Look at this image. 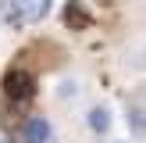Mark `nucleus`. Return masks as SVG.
<instances>
[{
  "mask_svg": "<svg viewBox=\"0 0 146 143\" xmlns=\"http://www.w3.org/2000/svg\"><path fill=\"white\" fill-rule=\"evenodd\" d=\"M50 11V0H11L7 11V25H29V21H43Z\"/></svg>",
  "mask_w": 146,
  "mask_h": 143,
  "instance_id": "1",
  "label": "nucleus"
},
{
  "mask_svg": "<svg viewBox=\"0 0 146 143\" xmlns=\"http://www.w3.org/2000/svg\"><path fill=\"white\" fill-rule=\"evenodd\" d=\"M21 132H25V140H29V143H46V136H50V125H46L43 118H29Z\"/></svg>",
  "mask_w": 146,
  "mask_h": 143,
  "instance_id": "4",
  "label": "nucleus"
},
{
  "mask_svg": "<svg viewBox=\"0 0 146 143\" xmlns=\"http://www.w3.org/2000/svg\"><path fill=\"white\" fill-rule=\"evenodd\" d=\"M64 25H68V29H75V32L89 29V14L82 11V4H78V0H71V4L64 7Z\"/></svg>",
  "mask_w": 146,
  "mask_h": 143,
  "instance_id": "3",
  "label": "nucleus"
},
{
  "mask_svg": "<svg viewBox=\"0 0 146 143\" xmlns=\"http://www.w3.org/2000/svg\"><path fill=\"white\" fill-rule=\"evenodd\" d=\"M4 93H7L11 100H25V97H32V93H36V82H32L29 72L14 68V72H7V75H4Z\"/></svg>",
  "mask_w": 146,
  "mask_h": 143,
  "instance_id": "2",
  "label": "nucleus"
},
{
  "mask_svg": "<svg viewBox=\"0 0 146 143\" xmlns=\"http://www.w3.org/2000/svg\"><path fill=\"white\" fill-rule=\"evenodd\" d=\"M89 125L96 129V132H107V125H111V114H107L104 107H93V111H89Z\"/></svg>",
  "mask_w": 146,
  "mask_h": 143,
  "instance_id": "5",
  "label": "nucleus"
}]
</instances>
